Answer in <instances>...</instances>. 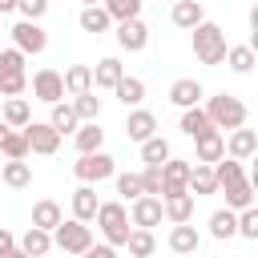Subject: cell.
<instances>
[{
    "instance_id": "25",
    "label": "cell",
    "mask_w": 258,
    "mask_h": 258,
    "mask_svg": "<svg viewBox=\"0 0 258 258\" xmlns=\"http://www.w3.org/2000/svg\"><path fill=\"white\" fill-rule=\"evenodd\" d=\"M28 258H44L48 250H52V234L48 230H36V226H28L24 234H20V242H16Z\"/></svg>"
},
{
    "instance_id": "13",
    "label": "cell",
    "mask_w": 258,
    "mask_h": 258,
    "mask_svg": "<svg viewBox=\"0 0 258 258\" xmlns=\"http://www.w3.org/2000/svg\"><path fill=\"white\" fill-rule=\"evenodd\" d=\"M117 44H121L125 52H141V48L149 44L145 20H141V16H137V20H121V24H117Z\"/></svg>"
},
{
    "instance_id": "21",
    "label": "cell",
    "mask_w": 258,
    "mask_h": 258,
    "mask_svg": "<svg viewBox=\"0 0 258 258\" xmlns=\"http://www.w3.org/2000/svg\"><path fill=\"white\" fill-rule=\"evenodd\" d=\"M169 20L177 24V28H198L202 20H206V8H202V0H177L173 4V12H169Z\"/></svg>"
},
{
    "instance_id": "19",
    "label": "cell",
    "mask_w": 258,
    "mask_h": 258,
    "mask_svg": "<svg viewBox=\"0 0 258 258\" xmlns=\"http://www.w3.org/2000/svg\"><path fill=\"white\" fill-rule=\"evenodd\" d=\"M169 101H173L177 109H194V105H202V85H198L194 77H181V81L169 85Z\"/></svg>"
},
{
    "instance_id": "52",
    "label": "cell",
    "mask_w": 258,
    "mask_h": 258,
    "mask_svg": "<svg viewBox=\"0 0 258 258\" xmlns=\"http://www.w3.org/2000/svg\"><path fill=\"white\" fill-rule=\"evenodd\" d=\"M173 4H177V0H173Z\"/></svg>"
},
{
    "instance_id": "40",
    "label": "cell",
    "mask_w": 258,
    "mask_h": 258,
    "mask_svg": "<svg viewBox=\"0 0 258 258\" xmlns=\"http://www.w3.org/2000/svg\"><path fill=\"white\" fill-rule=\"evenodd\" d=\"M226 64H230L234 73H250V69H254V48H250V44H230V48H226Z\"/></svg>"
},
{
    "instance_id": "28",
    "label": "cell",
    "mask_w": 258,
    "mask_h": 258,
    "mask_svg": "<svg viewBox=\"0 0 258 258\" xmlns=\"http://www.w3.org/2000/svg\"><path fill=\"white\" fill-rule=\"evenodd\" d=\"M210 169H214V181H218V189H230V185L246 181V173H242V161H234V157H222V161H214Z\"/></svg>"
},
{
    "instance_id": "3",
    "label": "cell",
    "mask_w": 258,
    "mask_h": 258,
    "mask_svg": "<svg viewBox=\"0 0 258 258\" xmlns=\"http://www.w3.org/2000/svg\"><path fill=\"white\" fill-rule=\"evenodd\" d=\"M93 222L101 226V234H105V242H109L113 250L125 246V238H129V210H125L121 202H101Z\"/></svg>"
},
{
    "instance_id": "6",
    "label": "cell",
    "mask_w": 258,
    "mask_h": 258,
    "mask_svg": "<svg viewBox=\"0 0 258 258\" xmlns=\"http://www.w3.org/2000/svg\"><path fill=\"white\" fill-rule=\"evenodd\" d=\"M52 246H60L64 254H85V250L93 246V226L69 218V222H60V226L52 230Z\"/></svg>"
},
{
    "instance_id": "30",
    "label": "cell",
    "mask_w": 258,
    "mask_h": 258,
    "mask_svg": "<svg viewBox=\"0 0 258 258\" xmlns=\"http://www.w3.org/2000/svg\"><path fill=\"white\" fill-rule=\"evenodd\" d=\"M185 137H202V133H210L214 125H210V117H206V109L202 105H194V109H181V125H177Z\"/></svg>"
},
{
    "instance_id": "2",
    "label": "cell",
    "mask_w": 258,
    "mask_h": 258,
    "mask_svg": "<svg viewBox=\"0 0 258 258\" xmlns=\"http://www.w3.org/2000/svg\"><path fill=\"white\" fill-rule=\"evenodd\" d=\"M206 117H210V125L222 133V129H242L250 113H246V105H242L238 97L218 93V97H210V101H206Z\"/></svg>"
},
{
    "instance_id": "33",
    "label": "cell",
    "mask_w": 258,
    "mask_h": 258,
    "mask_svg": "<svg viewBox=\"0 0 258 258\" xmlns=\"http://www.w3.org/2000/svg\"><path fill=\"white\" fill-rule=\"evenodd\" d=\"M125 250H129L133 258H153V250H157V238H153V230H129V238H125Z\"/></svg>"
},
{
    "instance_id": "47",
    "label": "cell",
    "mask_w": 258,
    "mask_h": 258,
    "mask_svg": "<svg viewBox=\"0 0 258 258\" xmlns=\"http://www.w3.org/2000/svg\"><path fill=\"white\" fill-rule=\"evenodd\" d=\"M8 250H16V234H12V230H4V226H0V258H4V254H8Z\"/></svg>"
},
{
    "instance_id": "17",
    "label": "cell",
    "mask_w": 258,
    "mask_h": 258,
    "mask_svg": "<svg viewBox=\"0 0 258 258\" xmlns=\"http://www.w3.org/2000/svg\"><path fill=\"white\" fill-rule=\"evenodd\" d=\"M198 246H202V234H198L189 222H181V226L169 230V250H173V254L189 258V254H198Z\"/></svg>"
},
{
    "instance_id": "51",
    "label": "cell",
    "mask_w": 258,
    "mask_h": 258,
    "mask_svg": "<svg viewBox=\"0 0 258 258\" xmlns=\"http://www.w3.org/2000/svg\"><path fill=\"white\" fill-rule=\"evenodd\" d=\"M81 4H85V8H89V4H101V0H81Z\"/></svg>"
},
{
    "instance_id": "18",
    "label": "cell",
    "mask_w": 258,
    "mask_h": 258,
    "mask_svg": "<svg viewBox=\"0 0 258 258\" xmlns=\"http://www.w3.org/2000/svg\"><path fill=\"white\" fill-rule=\"evenodd\" d=\"M60 81H64V93H73V97L93 93V64H69L60 73Z\"/></svg>"
},
{
    "instance_id": "24",
    "label": "cell",
    "mask_w": 258,
    "mask_h": 258,
    "mask_svg": "<svg viewBox=\"0 0 258 258\" xmlns=\"http://www.w3.org/2000/svg\"><path fill=\"white\" fill-rule=\"evenodd\" d=\"M60 222H64V210H60L52 198H44V202L32 206V226H36V230H48V234H52Z\"/></svg>"
},
{
    "instance_id": "9",
    "label": "cell",
    "mask_w": 258,
    "mask_h": 258,
    "mask_svg": "<svg viewBox=\"0 0 258 258\" xmlns=\"http://www.w3.org/2000/svg\"><path fill=\"white\" fill-rule=\"evenodd\" d=\"M32 97L44 101V105H56V101L64 97L60 73H56V69H36V73H32Z\"/></svg>"
},
{
    "instance_id": "15",
    "label": "cell",
    "mask_w": 258,
    "mask_h": 258,
    "mask_svg": "<svg viewBox=\"0 0 258 258\" xmlns=\"http://www.w3.org/2000/svg\"><path fill=\"white\" fill-rule=\"evenodd\" d=\"M125 133H129V141H149V137H157V117L149 113V109H133L129 113V121H125Z\"/></svg>"
},
{
    "instance_id": "31",
    "label": "cell",
    "mask_w": 258,
    "mask_h": 258,
    "mask_svg": "<svg viewBox=\"0 0 258 258\" xmlns=\"http://www.w3.org/2000/svg\"><path fill=\"white\" fill-rule=\"evenodd\" d=\"M113 93H117L121 105H141V101H145V81H141V77H121V81L113 85Z\"/></svg>"
},
{
    "instance_id": "16",
    "label": "cell",
    "mask_w": 258,
    "mask_h": 258,
    "mask_svg": "<svg viewBox=\"0 0 258 258\" xmlns=\"http://www.w3.org/2000/svg\"><path fill=\"white\" fill-rule=\"evenodd\" d=\"M161 214H165L173 226L194 222V194H169V198H161Z\"/></svg>"
},
{
    "instance_id": "34",
    "label": "cell",
    "mask_w": 258,
    "mask_h": 258,
    "mask_svg": "<svg viewBox=\"0 0 258 258\" xmlns=\"http://www.w3.org/2000/svg\"><path fill=\"white\" fill-rule=\"evenodd\" d=\"M48 125H52V129L64 137V133H77V125H81V121H77V113H73V105H69V101H56V105H52Z\"/></svg>"
},
{
    "instance_id": "35",
    "label": "cell",
    "mask_w": 258,
    "mask_h": 258,
    "mask_svg": "<svg viewBox=\"0 0 258 258\" xmlns=\"http://www.w3.org/2000/svg\"><path fill=\"white\" fill-rule=\"evenodd\" d=\"M77 20H81V28H85V32H109V24H113V20H109V12H105L101 4L81 8V16H77Z\"/></svg>"
},
{
    "instance_id": "44",
    "label": "cell",
    "mask_w": 258,
    "mask_h": 258,
    "mask_svg": "<svg viewBox=\"0 0 258 258\" xmlns=\"http://www.w3.org/2000/svg\"><path fill=\"white\" fill-rule=\"evenodd\" d=\"M117 194L129 198V202H137L141 198V177L137 173H117Z\"/></svg>"
},
{
    "instance_id": "7",
    "label": "cell",
    "mask_w": 258,
    "mask_h": 258,
    "mask_svg": "<svg viewBox=\"0 0 258 258\" xmlns=\"http://www.w3.org/2000/svg\"><path fill=\"white\" fill-rule=\"evenodd\" d=\"M24 141H28V153H40V157H52L60 149V133L48 125V121H28L24 129Z\"/></svg>"
},
{
    "instance_id": "8",
    "label": "cell",
    "mask_w": 258,
    "mask_h": 258,
    "mask_svg": "<svg viewBox=\"0 0 258 258\" xmlns=\"http://www.w3.org/2000/svg\"><path fill=\"white\" fill-rule=\"evenodd\" d=\"M12 48L24 52V56H28V52L36 56V52L48 48V32H44L40 24H32V20H16V24H12Z\"/></svg>"
},
{
    "instance_id": "49",
    "label": "cell",
    "mask_w": 258,
    "mask_h": 258,
    "mask_svg": "<svg viewBox=\"0 0 258 258\" xmlns=\"http://www.w3.org/2000/svg\"><path fill=\"white\" fill-rule=\"evenodd\" d=\"M4 258H28V254H24V250H20V246H16V250H8V254H4Z\"/></svg>"
},
{
    "instance_id": "4",
    "label": "cell",
    "mask_w": 258,
    "mask_h": 258,
    "mask_svg": "<svg viewBox=\"0 0 258 258\" xmlns=\"http://www.w3.org/2000/svg\"><path fill=\"white\" fill-rule=\"evenodd\" d=\"M24 89H28L24 52H16V48H4V52H0V93H4V101H8V97H20Z\"/></svg>"
},
{
    "instance_id": "42",
    "label": "cell",
    "mask_w": 258,
    "mask_h": 258,
    "mask_svg": "<svg viewBox=\"0 0 258 258\" xmlns=\"http://www.w3.org/2000/svg\"><path fill=\"white\" fill-rule=\"evenodd\" d=\"M137 177H141V194L145 198H161V189H165L161 185V165H145V173H137Z\"/></svg>"
},
{
    "instance_id": "5",
    "label": "cell",
    "mask_w": 258,
    "mask_h": 258,
    "mask_svg": "<svg viewBox=\"0 0 258 258\" xmlns=\"http://www.w3.org/2000/svg\"><path fill=\"white\" fill-rule=\"evenodd\" d=\"M73 173L81 177V185H97V181H105V177L117 173V161H113L105 149H97V153H81V157L73 161Z\"/></svg>"
},
{
    "instance_id": "10",
    "label": "cell",
    "mask_w": 258,
    "mask_h": 258,
    "mask_svg": "<svg viewBox=\"0 0 258 258\" xmlns=\"http://www.w3.org/2000/svg\"><path fill=\"white\" fill-rule=\"evenodd\" d=\"M161 218H165V214H161V198H145V194H141V198L129 206V226H133V230H153V226H161Z\"/></svg>"
},
{
    "instance_id": "38",
    "label": "cell",
    "mask_w": 258,
    "mask_h": 258,
    "mask_svg": "<svg viewBox=\"0 0 258 258\" xmlns=\"http://www.w3.org/2000/svg\"><path fill=\"white\" fill-rule=\"evenodd\" d=\"M101 8L109 12V20H137L141 16V0H101Z\"/></svg>"
},
{
    "instance_id": "37",
    "label": "cell",
    "mask_w": 258,
    "mask_h": 258,
    "mask_svg": "<svg viewBox=\"0 0 258 258\" xmlns=\"http://www.w3.org/2000/svg\"><path fill=\"white\" fill-rule=\"evenodd\" d=\"M254 206V181H238V185H230L226 189V210H250Z\"/></svg>"
},
{
    "instance_id": "12",
    "label": "cell",
    "mask_w": 258,
    "mask_h": 258,
    "mask_svg": "<svg viewBox=\"0 0 258 258\" xmlns=\"http://www.w3.org/2000/svg\"><path fill=\"white\" fill-rule=\"evenodd\" d=\"M258 153V133L254 129H230V137H226V157H234V161H250Z\"/></svg>"
},
{
    "instance_id": "22",
    "label": "cell",
    "mask_w": 258,
    "mask_h": 258,
    "mask_svg": "<svg viewBox=\"0 0 258 258\" xmlns=\"http://www.w3.org/2000/svg\"><path fill=\"white\" fill-rule=\"evenodd\" d=\"M0 121H4L8 129H24V125L32 121V109H28V101H24V97H8V101L0 105Z\"/></svg>"
},
{
    "instance_id": "41",
    "label": "cell",
    "mask_w": 258,
    "mask_h": 258,
    "mask_svg": "<svg viewBox=\"0 0 258 258\" xmlns=\"http://www.w3.org/2000/svg\"><path fill=\"white\" fill-rule=\"evenodd\" d=\"M73 113H77V121H97V117H101V97H97V93L73 97Z\"/></svg>"
},
{
    "instance_id": "45",
    "label": "cell",
    "mask_w": 258,
    "mask_h": 258,
    "mask_svg": "<svg viewBox=\"0 0 258 258\" xmlns=\"http://www.w3.org/2000/svg\"><path fill=\"white\" fill-rule=\"evenodd\" d=\"M238 234L250 238V242L258 238V210H254V206H250V210H238Z\"/></svg>"
},
{
    "instance_id": "48",
    "label": "cell",
    "mask_w": 258,
    "mask_h": 258,
    "mask_svg": "<svg viewBox=\"0 0 258 258\" xmlns=\"http://www.w3.org/2000/svg\"><path fill=\"white\" fill-rule=\"evenodd\" d=\"M4 12H16V0H0V16Z\"/></svg>"
},
{
    "instance_id": "36",
    "label": "cell",
    "mask_w": 258,
    "mask_h": 258,
    "mask_svg": "<svg viewBox=\"0 0 258 258\" xmlns=\"http://www.w3.org/2000/svg\"><path fill=\"white\" fill-rule=\"evenodd\" d=\"M169 157H173V149H169L165 137H149V141H141V161H145V165H161V161H169Z\"/></svg>"
},
{
    "instance_id": "11",
    "label": "cell",
    "mask_w": 258,
    "mask_h": 258,
    "mask_svg": "<svg viewBox=\"0 0 258 258\" xmlns=\"http://www.w3.org/2000/svg\"><path fill=\"white\" fill-rule=\"evenodd\" d=\"M185 181H189V161H181V157L161 161V185H165L161 198H169V194H189Z\"/></svg>"
},
{
    "instance_id": "14",
    "label": "cell",
    "mask_w": 258,
    "mask_h": 258,
    "mask_svg": "<svg viewBox=\"0 0 258 258\" xmlns=\"http://www.w3.org/2000/svg\"><path fill=\"white\" fill-rule=\"evenodd\" d=\"M194 149H198V165H214V161L226 157V133L210 129V133L194 137Z\"/></svg>"
},
{
    "instance_id": "46",
    "label": "cell",
    "mask_w": 258,
    "mask_h": 258,
    "mask_svg": "<svg viewBox=\"0 0 258 258\" xmlns=\"http://www.w3.org/2000/svg\"><path fill=\"white\" fill-rule=\"evenodd\" d=\"M77 258H117V250H113V246H109V242H101V246H97V242H93V246H89V250H85V254H77Z\"/></svg>"
},
{
    "instance_id": "1",
    "label": "cell",
    "mask_w": 258,
    "mask_h": 258,
    "mask_svg": "<svg viewBox=\"0 0 258 258\" xmlns=\"http://www.w3.org/2000/svg\"><path fill=\"white\" fill-rule=\"evenodd\" d=\"M194 32V56L202 60V64H222L226 60V32L214 24V20H202L198 28H189Z\"/></svg>"
},
{
    "instance_id": "50",
    "label": "cell",
    "mask_w": 258,
    "mask_h": 258,
    "mask_svg": "<svg viewBox=\"0 0 258 258\" xmlns=\"http://www.w3.org/2000/svg\"><path fill=\"white\" fill-rule=\"evenodd\" d=\"M4 137H8V125H4V121H0V145H4Z\"/></svg>"
},
{
    "instance_id": "29",
    "label": "cell",
    "mask_w": 258,
    "mask_h": 258,
    "mask_svg": "<svg viewBox=\"0 0 258 258\" xmlns=\"http://www.w3.org/2000/svg\"><path fill=\"white\" fill-rule=\"evenodd\" d=\"M185 189H189L194 198H206V194H218V181H214V169H210V165H189V181H185Z\"/></svg>"
},
{
    "instance_id": "23",
    "label": "cell",
    "mask_w": 258,
    "mask_h": 258,
    "mask_svg": "<svg viewBox=\"0 0 258 258\" xmlns=\"http://www.w3.org/2000/svg\"><path fill=\"white\" fill-rule=\"evenodd\" d=\"M97 206H101V202H97V189H93V185L73 189V218H77V222H85V226H89V222L97 218Z\"/></svg>"
},
{
    "instance_id": "20",
    "label": "cell",
    "mask_w": 258,
    "mask_h": 258,
    "mask_svg": "<svg viewBox=\"0 0 258 258\" xmlns=\"http://www.w3.org/2000/svg\"><path fill=\"white\" fill-rule=\"evenodd\" d=\"M73 145H77V153H97L105 145V129L97 121H81L77 133H73Z\"/></svg>"
},
{
    "instance_id": "32",
    "label": "cell",
    "mask_w": 258,
    "mask_h": 258,
    "mask_svg": "<svg viewBox=\"0 0 258 258\" xmlns=\"http://www.w3.org/2000/svg\"><path fill=\"white\" fill-rule=\"evenodd\" d=\"M210 234H214L218 242L234 238V234H238V214H234V210H214V214H210Z\"/></svg>"
},
{
    "instance_id": "26",
    "label": "cell",
    "mask_w": 258,
    "mask_h": 258,
    "mask_svg": "<svg viewBox=\"0 0 258 258\" xmlns=\"http://www.w3.org/2000/svg\"><path fill=\"white\" fill-rule=\"evenodd\" d=\"M0 181L8 189H24V185H32V165L28 161H0Z\"/></svg>"
},
{
    "instance_id": "27",
    "label": "cell",
    "mask_w": 258,
    "mask_h": 258,
    "mask_svg": "<svg viewBox=\"0 0 258 258\" xmlns=\"http://www.w3.org/2000/svg\"><path fill=\"white\" fill-rule=\"evenodd\" d=\"M121 77H125V69H121L117 56H101L97 69H93V85H97V89H113Z\"/></svg>"
},
{
    "instance_id": "39",
    "label": "cell",
    "mask_w": 258,
    "mask_h": 258,
    "mask_svg": "<svg viewBox=\"0 0 258 258\" xmlns=\"http://www.w3.org/2000/svg\"><path fill=\"white\" fill-rule=\"evenodd\" d=\"M0 157H4V161H24V157H28V141H24L20 129H8V137H4V145H0Z\"/></svg>"
},
{
    "instance_id": "43",
    "label": "cell",
    "mask_w": 258,
    "mask_h": 258,
    "mask_svg": "<svg viewBox=\"0 0 258 258\" xmlns=\"http://www.w3.org/2000/svg\"><path fill=\"white\" fill-rule=\"evenodd\" d=\"M16 12H20V20L40 24V16L48 12V0H16Z\"/></svg>"
}]
</instances>
